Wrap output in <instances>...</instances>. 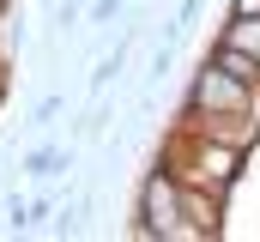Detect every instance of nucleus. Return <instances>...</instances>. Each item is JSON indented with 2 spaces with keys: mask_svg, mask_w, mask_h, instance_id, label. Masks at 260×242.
I'll return each mask as SVG.
<instances>
[{
  "mask_svg": "<svg viewBox=\"0 0 260 242\" xmlns=\"http://www.w3.org/2000/svg\"><path fill=\"white\" fill-rule=\"evenodd\" d=\"M18 170L37 176V182H49V176H61V170H73V152H61V145H30L18 158Z\"/></svg>",
  "mask_w": 260,
  "mask_h": 242,
  "instance_id": "obj_4",
  "label": "nucleus"
},
{
  "mask_svg": "<svg viewBox=\"0 0 260 242\" xmlns=\"http://www.w3.org/2000/svg\"><path fill=\"white\" fill-rule=\"evenodd\" d=\"M206 60H212V67H224L230 79H242V85H254V91H260V55H248V49H236V43H224V37H218Z\"/></svg>",
  "mask_w": 260,
  "mask_h": 242,
  "instance_id": "obj_3",
  "label": "nucleus"
},
{
  "mask_svg": "<svg viewBox=\"0 0 260 242\" xmlns=\"http://www.w3.org/2000/svg\"><path fill=\"white\" fill-rule=\"evenodd\" d=\"M139 236L145 242H194V224L182 212V182L164 164H151L139 182Z\"/></svg>",
  "mask_w": 260,
  "mask_h": 242,
  "instance_id": "obj_1",
  "label": "nucleus"
},
{
  "mask_svg": "<svg viewBox=\"0 0 260 242\" xmlns=\"http://www.w3.org/2000/svg\"><path fill=\"white\" fill-rule=\"evenodd\" d=\"M230 18H260V0H230Z\"/></svg>",
  "mask_w": 260,
  "mask_h": 242,
  "instance_id": "obj_10",
  "label": "nucleus"
},
{
  "mask_svg": "<svg viewBox=\"0 0 260 242\" xmlns=\"http://www.w3.org/2000/svg\"><path fill=\"white\" fill-rule=\"evenodd\" d=\"M224 43H236V49L260 55V18H230V24H224Z\"/></svg>",
  "mask_w": 260,
  "mask_h": 242,
  "instance_id": "obj_5",
  "label": "nucleus"
},
{
  "mask_svg": "<svg viewBox=\"0 0 260 242\" xmlns=\"http://www.w3.org/2000/svg\"><path fill=\"white\" fill-rule=\"evenodd\" d=\"M121 6H127V0H91V6H85V18H91V24H103V18H115Z\"/></svg>",
  "mask_w": 260,
  "mask_h": 242,
  "instance_id": "obj_8",
  "label": "nucleus"
},
{
  "mask_svg": "<svg viewBox=\"0 0 260 242\" xmlns=\"http://www.w3.org/2000/svg\"><path fill=\"white\" fill-rule=\"evenodd\" d=\"M121 67H127V49H121V43H115V49H109V55L97 60V73H91V91H109V79H121Z\"/></svg>",
  "mask_w": 260,
  "mask_h": 242,
  "instance_id": "obj_6",
  "label": "nucleus"
},
{
  "mask_svg": "<svg viewBox=\"0 0 260 242\" xmlns=\"http://www.w3.org/2000/svg\"><path fill=\"white\" fill-rule=\"evenodd\" d=\"M61 109H67V97H61V91H49V97H43V103L30 109V127H49V121L61 115Z\"/></svg>",
  "mask_w": 260,
  "mask_h": 242,
  "instance_id": "obj_7",
  "label": "nucleus"
},
{
  "mask_svg": "<svg viewBox=\"0 0 260 242\" xmlns=\"http://www.w3.org/2000/svg\"><path fill=\"white\" fill-rule=\"evenodd\" d=\"M79 230V206H61V218H55V236H73Z\"/></svg>",
  "mask_w": 260,
  "mask_h": 242,
  "instance_id": "obj_9",
  "label": "nucleus"
},
{
  "mask_svg": "<svg viewBox=\"0 0 260 242\" xmlns=\"http://www.w3.org/2000/svg\"><path fill=\"white\" fill-rule=\"evenodd\" d=\"M248 97H254V85H242V79H230L224 67H212V60H200L194 85H188V115H236V109H248Z\"/></svg>",
  "mask_w": 260,
  "mask_h": 242,
  "instance_id": "obj_2",
  "label": "nucleus"
}]
</instances>
